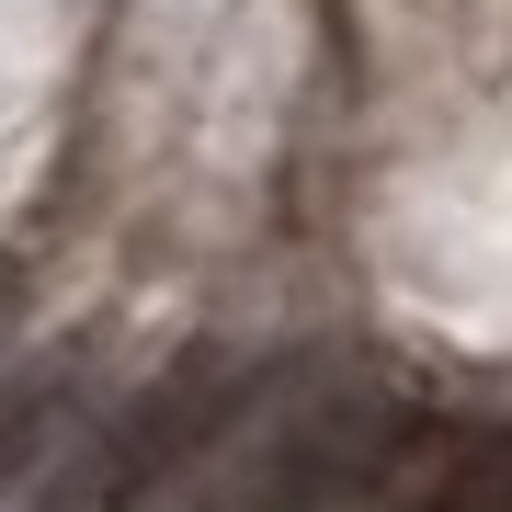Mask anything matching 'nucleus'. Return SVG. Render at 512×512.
I'll return each instance as SVG.
<instances>
[{"mask_svg":"<svg viewBox=\"0 0 512 512\" xmlns=\"http://www.w3.org/2000/svg\"><path fill=\"white\" fill-rule=\"evenodd\" d=\"M410 444V387L365 365V353H319V365L274 376L262 433L217 467L205 512H330L353 490H376Z\"/></svg>","mask_w":512,"mask_h":512,"instance_id":"f257e3e1","label":"nucleus"},{"mask_svg":"<svg viewBox=\"0 0 512 512\" xmlns=\"http://www.w3.org/2000/svg\"><path fill=\"white\" fill-rule=\"evenodd\" d=\"M251 399H262V376L228 365V353H183V365H160L148 387H126V410L69 456L57 512H137L160 478H194V456L228 444L239 421H251Z\"/></svg>","mask_w":512,"mask_h":512,"instance_id":"f03ea898","label":"nucleus"},{"mask_svg":"<svg viewBox=\"0 0 512 512\" xmlns=\"http://www.w3.org/2000/svg\"><path fill=\"white\" fill-rule=\"evenodd\" d=\"M376 512H512V421L501 433H467V444H433L410 478L387 467Z\"/></svg>","mask_w":512,"mask_h":512,"instance_id":"7ed1b4c3","label":"nucleus"},{"mask_svg":"<svg viewBox=\"0 0 512 512\" xmlns=\"http://www.w3.org/2000/svg\"><path fill=\"white\" fill-rule=\"evenodd\" d=\"M69 410H80V353H46V365H12V376H0V490L57 456Z\"/></svg>","mask_w":512,"mask_h":512,"instance_id":"20e7f679","label":"nucleus"}]
</instances>
